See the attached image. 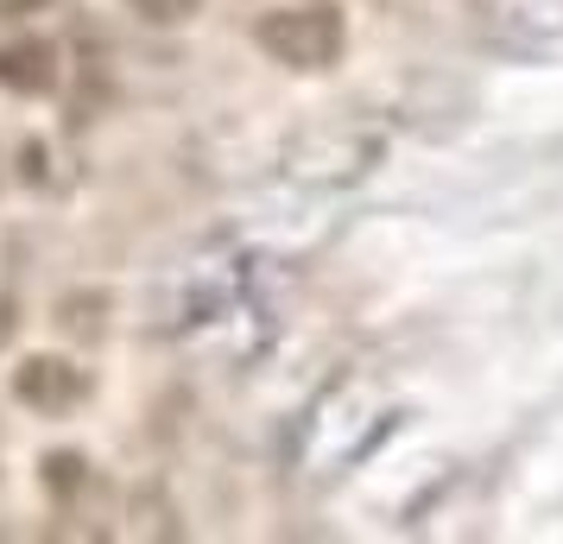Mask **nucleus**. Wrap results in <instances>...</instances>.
I'll return each instance as SVG.
<instances>
[{"label": "nucleus", "mask_w": 563, "mask_h": 544, "mask_svg": "<svg viewBox=\"0 0 563 544\" xmlns=\"http://www.w3.org/2000/svg\"><path fill=\"white\" fill-rule=\"evenodd\" d=\"M254 38L285 70H330L349 52V20L335 0H305V7H273L254 26Z\"/></svg>", "instance_id": "obj_1"}, {"label": "nucleus", "mask_w": 563, "mask_h": 544, "mask_svg": "<svg viewBox=\"0 0 563 544\" xmlns=\"http://www.w3.org/2000/svg\"><path fill=\"white\" fill-rule=\"evenodd\" d=\"M13 399L38 418H70L89 406V374L64 355H26L13 367Z\"/></svg>", "instance_id": "obj_2"}, {"label": "nucleus", "mask_w": 563, "mask_h": 544, "mask_svg": "<svg viewBox=\"0 0 563 544\" xmlns=\"http://www.w3.org/2000/svg\"><path fill=\"white\" fill-rule=\"evenodd\" d=\"M133 7H140V13H153V20H184L197 0H133Z\"/></svg>", "instance_id": "obj_3"}]
</instances>
